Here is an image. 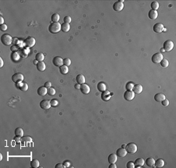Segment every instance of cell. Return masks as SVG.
<instances>
[{
	"mask_svg": "<svg viewBox=\"0 0 176 168\" xmlns=\"http://www.w3.org/2000/svg\"><path fill=\"white\" fill-rule=\"evenodd\" d=\"M61 30V24L59 22L51 23L49 27V31L51 34H56Z\"/></svg>",
	"mask_w": 176,
	"mask_h": 168,
	"instance_id": "6da1fadb",
	"label": "cell"
},
{
	"mask_svg": "<svg viewBox=\"0 0 176 168\" xmlns=\"http://www.w3.org/2000/svg\"><path fill=\"white\" fill-rule=\"evenodd\" d=\"M125 149H126L128 153L135 154L137 152L138 148H137L136 144H135L133 142H130L126 145V146H125Z\"/></svg>",
	"mask_w": 176,
	"mask_h": 168,
	"instance_id": "7a4b0ae2",
	"label": "cell"
},
{
	"mask_svg": "<svg viewBox=\"0 0 176 168\" xmlns=\"http://www.w3.org/2000/svg\"><path fill=\"white\" fill-rule=\"evenodd\" d=\"M1 42L4 45H9L13 42V38L8 34H3L1 36Z\"/></svg>",
	"mask_w": 176,
	"mask_h": 168,
	"instance_id": "3957f363",
	"label": "cell"
},
{
	"mask_svg": "<svg viewBox=\"0 0 176 168\" xmlns=\"http://www.w3.org/2000/svg\"><path fill=\"white\" fill-rule=\"evenodd\" d=\"M164 59V56H163V54L161 53V52H156V53H154L151 57V60L153 63H160L161 61Z\"/></svg>",
	"mask_w": 176,
	"mask_h": 168,
	"instance_id": "277c9868",
	"label": "cell"
},
{
	"mask_svg": "<svg viewBox=\"0 0 176 168\" xmlns=\"http://www.w3.org/2000/svg\"><path fill=\"white\" fill-rule=\"evenodd\" d=\"M174 42L171 41V40H167L164 42V45H163V49H164V51L166 52H170L174 48Z\"/></svg>",
	"mask_w": 176,
	"mask_h": 168,
	"instance_id": "5b68a950",
	"label": "cell"
},
{
	"mask_svg": "<svg viewBox=\"0 0 176 168\" xmlns=\"http://www.w3.org/2000/svg\"><path fill=\"white\" fill-rule=\"evenodd\" d=\"M24 75L20 73H17V74H14L12 76V81H13L14 83L17 84V83H20V82H22L24 81Z\"/></svg>",
	"mask_w": 176,
	"mask_h": 168,
	"instance_id": "8992f818",
	"label": "cell"
},
{
	"mask_svg": "<svg viewBox=\"0 0 176 168\" xmlns=\"http://www.w3.org/2000/svg\"><path fill=\"white\" fill-rule=\"evenodd\" d=\"M124 1L122 0V1H118V2H116L113 5V10L116 12H120L123 10L124 8Z\"/></svg>",
	"mask_w": 176,
	"mask_h": 168,
	"instance_id": "52a82bcc",
	"label": "cell"
},
{
	"mask_svg": "<svg viewBox=\"0 0 176 168\" xmlns=\"http://www.w3.org/2000/svg\"><path fill=\"white\" fill-rule=\"evenodd\" d=\"M24 43H25V47L27 48H31L35 45V39L32 37H28L26 39L24 40Z\"/></svg>",
	"mask_w": 176,
	"mask_h": 168,
	"instance_id": "ba28073f",
	"label": "cell"
},
{
	"mask_svg": "<svg viewBox=\"0 0 176 168\" xmlns=\"http://www.w3.org/2000/svg\"><path fill=\"white\" fill-rule=\"evenodd\" d=\"M135 93L133 91H127L124 93V99H126L127 101H131L133 100L135 98Z\"/></svg>",
	"mask_w": 176,
	"mask_h": 168,
	"instance_id": "9c48e42d",
	"label": "cell"
},
{
	"mask_svg": "<svg viewBox=\"0 0 176 168\" xmlns=\"http://www.w3.org/2000/svg\"><path fill=\"white\" fill-rule=\"evenodd\" d=\"M153 31H154L155 33H161V32L164 31V25H163L162 24L157 23V24H154V26H153Z\"/></svg>",
	"mask_w": 176,
	"mask_h": 168,
	"instance_id": "30bf717a",
	"label": "cell"
},
{
	"mask_svg": "<svg viewBox=\"0 0 176 168\" xmlns=\"http://www.w3.org/2000/svg\"><path fill=\"white\" fill-rule=\"evenodd\" d=\"M52 63L56 67H61L62 65H64V60L60 56H56L53 58L52 60Z\"/></svg>",
	"mask_w": 176,
	"mask_h": 168,
	"instance_id": "8fae6325",
	"label": "cell"
},
{
	"mask_svg": "<svg viewBox=\"0 0 176 168\" xmlns=\"http://www.w3.org/2000/svg\"><path fill=\"white\" fill-rule=\"evenodd\" d=\"M51 103H50V101L45 99V100H42L40 102V107L42 109V110H49L51 107Z\"/></svg>",
	"mask_w": 176,
	"mask_h": 168,
	"instance_id": "7c38bea8",
	"label": "cell"
},
{
	"mask_svg": "<svg viewBox=\"0 0 176 168\" xmlns=\"http://www.w3.org/2000/svg\"><path fill=\"white\" fill-rule=\"evenodd\" d=\"M19 53L20 55V57L22 58H26L27 57L28 54L30 53V49L27 48V47H24L20 49V52H19Z\"/></svg>",
	"mask_w": 176,
	"mask_h": 168,
	"instance_id": "4fadbf2b",
	"label": "cell"
},
{
	"mask_svg": "<svg viewBox=\"0 0 176 168\" xmlns=\"http://www.w3.org/2000/svg\"><path fill=\"white\" fill-rule=\"evenodd\" d=\"M111 95H112V93H111L109 91H106H106L102 92V94H101V99H103V101L107 102V101L110 100V99H111Z\"/></svg>",
	"mask_w": 176,
	"mask_h": 168,
	"instance_id": "5bb4252c",
	"label": "cell"
},
{
	"mask_svg": "<svg viewBox=\"0 0 176 168\" xmlns=\"http://www.w3.org/2000/svg\"><path fill=\"white\" fill-rule=\"evenodd\" d=\"M116 154H117V156L118 157H121V158H123L124 156H126V155L128 154V152L126 151V149H125V148H120V149H118L117 150V152H116Z\"/></svg>",
	"mask_w": 176,
	"mask_h": 168,
	"instance_id": "9a60e30c",
	"label": "cell"
},
{
	"mask_svg": "<svg viewBox=\"0 0 176 168\" xmlns=\"http://www.w3.org/2000/svg\"><path fill=\"white\" fill-rule=\"evenodd\" d=\"M80 90H81V92L83 93V94H89V93L90 92V88H89V86L87 85V84H82V85H81V87H80Z\"/></svg>",
	"mask_w": 176,
	"mask_h": 168,
	"instance_id": "2e32d148",
	"label": "cell"
},
{
	"mask_svg": "<svg viewBox=\"0 0 176 168\" xmlns=\"http://www.w3.org/2000/svg\"><path fill=\"white\" fill-rule=\"evenodd\" d=\"M47 92H48V88H46L45 86L39 87L37 90V93L40 96H45L47 94Z\"/></svg>",
	"mask_w": 176,
	"mask_h": 168,
	"instance_id": "e0dca14e",
	"label": "cell"
},
{
	"mask_svg": "<svg viewBox=\"0 0 176 168\" xmlns=\"http://www.w3.org/2000/svg\"><path fill=\"white\" fill-rule=\"evenodd\" d=\"M164 99H166V97H165V95L164 94V93L159 92L154 95V99H155L156 102H162Z\"/></svg>",
	"mask_w": 176,
	"mask_h": 168,
	"instance_id": "ac0fdd59",
	"label": "cell"
},
{
	"mask_svg": "<svg viewBox=\"0 0 176 168\" xmlns=\"http://www.w3.org/2000/svg\"><path fill=\"white\" fill-rule=\"evenodd\" d=\"M148 17H149L150 19H151V20H156V18H157V17H158V13H157V11L150 10L149 11Z\"/></svg>",
	"mask_w": 176,
	"mask_h": 168,
	"instance_id": "d6986e66",
	"label": "cell"
},
{
	"mask_svg": "<svg viewBox=\"0 0 176 168\" xmlns=\"http://www.w3.org/2000/svg\"><path fill=\"white\" fill-rule=\"evenodd\" d=\"M108 162L110 163H115L116 161L117 160V154L111 153L108 156Z\"/></svg>",
	"mask_w": 176,
	"mask_h": 168,
	"instance_id": "ffe728a7",
	"label": "cell"
},
{
	"mask_svg": "<svg viewBox=\"0 0 176 168\" xmlns=\"http://www.w3.org/2000/svg\"><path fill=\"white\" fill-rule=\"evenodd\" d=\"M17 87L18 88H20L21 91L23 92H26L28 90V85L27 83H22V82H20V83H17Z\"/></svg>",
	"mask_w": 176,
	"mask_h": 168,
	"instance_id": "44dd1931",
	"label": "cell"
},
{
	"mask_svg": "<svg viewBox=\"0 0 176 168\" xmlns=\"http://www.w3.org/2000/svg\"><path fill=\"white\" fill-rule=\"evenodd\" d=\"M36 67H37L38 70L40 71V72H42V71L46 70V63H44L43 61H42V62H39V63H37Z\"/></svg>",
	"mask_w": 176,
	"mask_h": 168,
	"instance_id": "7402d4cb",
	"label": "cell"
},
{
	"mask_svg": "<svg viewBox=\"0 0 176 168\" xmlns=\"http://www.w3.org/2000/svg\"><path fill=\"white\" fill-rule=\"evenodd\" d=\"M76 81L78 84H79V85H82V84H85V77L83 75V74H78L76 77Z\"/></svg>",
	"mask_w": 176,
	"mask_h": 168,
	"instance_id": "603a6c76",
	"label": "cell"
},
{
	"mask_svg": "<svg viewBox=\"0 0 176 168\" xmlns=\"http://www.w3.org/2000/svg\"><path fill=\"white\" fill-rule=\"evenodd\" d=\"M132 91L136 93V94H140L141 92H143V86L140 85V84H138V85H135L134 88L132 89Z\"/></svg>",
	"mask_w": 176,
	"mask_h": 168,
	"instance_id": "cb8c5ba5",
	"label": "cell"
},
{
	"mask_svg": "<svg viewBox=\"0 0 176 168\" xmlns=\"http://www.w3.org/2000/svg\"><path fill=\"white\" fill-rule=\"evenodd\" d=\"M135 166H136L137 167H143L144 163H145V160H143V158H137L136 161H135Z\"/></svg>",
	"mask_w": 176,
	"mask_h": 168,
	"instance_id": "d4e9b609",
	"label": "cell"
},
{
	"mask_svg": "<svg viewBox=\"0 0 176 168\" xmlns=\"http://www.w3.org/2000/svg\"><path fill=\"white\" fill-rule=\"evenodd\" d=\"M97 89L99 90V92H104L106 90V84L104 82H99L98 85H97Z\"/></svg>",
	"mask_w": 176,
	"mask_h": 168,
	"instance_id": "484cf974",
	"label": "cell"
},
{
	"mask_svg": "<svg viewBox=\"0 0 176 168\" xmlns=\"http://www.w3.org/2000/svg\"><path fill=\"white\" fill-rule=\"evenodd\" d=\"M154 165L156 167H159V168L163 167L164 166V160H162V159H158V160H155Z\"/></svg>",
	"mask_w": 176,
	"mask_h": 168,
	"instance_id": "4316f807",
	"label": "cell"
},
{
	"mask_svg": "<svg viewBox=\"0 0 176 168\" xmlns=\"http://www.w3.org/2000/svg\"><path fill=\"white\" fill-rule=\"evenodd\" d=\"M145 163L146 164V166H148L150 167H153L154 166V163H155V160L153 158H148V159H146V161H145Z\"/></svg>",
	"mask_w": 176,
	"mask_h": 168,
	"instance_id": "83f0119b",
	"label": "cell"
},
{
	"mask_svg": "<svg viewBox=\"0 0 176 168\" xmlns=\"http://www.w3.org/2000/svg\"><path fill=\"white\" fill-rule=\"evenodd\" d=\"M70 24H67V23H64L61 24V31L64 32H68L70 31Z\"/></svg>",
	"mask_w": 176,
	"mask_h": 168,
	"instance_id": "f1b7e54d",
	"label": "cell"
},
{
	"mask_svg": "<svg viewBox=\"0 0 176 168\" xmlns=\"http://www.w3.org/2000/svg\"><path fill=\"white\" fill-rule=\"evenodd\" d=\"M20 58V55L18 52H13L11 54V59L14 61H18Z\"/></svg>",
	"mask_w": 176,
	"mask_h": 168,
	"instance_id": "f546056e",
	"label": "cell"
},
{
	"mask_svg": "<svg viewBox=\"0 0 176 168\" xmlns=\"http://www.w3.org/2000/svg\"><path fill=\"white\" fill-rule=\"evenodd\" d=\"M15 135L17 136V137H22L24 136V130L21 128V127H17V128H16L15 130Z\"/></svg>",
	"mask_w": 176,
	"mask_h": 168,
	"instance_id": "4dcf8cb0",
	"label": "cell"
},
{
	"mask_svg": "<svg viewBox=\"0 0 176 168\" xmlns=\"http://www.w3.org/2000/svg\"><path fill=\"white\" fill-rule=\"evenodd\" d=\"M35 60L38 62L43 61L44 60H45V55H44L42 52H39V53H37L35 56Z\"/></svg>",
	"mask_w": 176,
	"mask_h": 168,
	"instance_id": "1f68e13d",
	"label": "cell"
},
{
	"mask_svg": "<svg viewBox=\"0 0 176 168\" xmlns=\"http://www.w3.org/2000/svg\"><path fill=\"white\" fill-rule=\"evenodd\" d=\"M69 71L68 67L65 66V65H62L61 67H59V72H60L62 74H67Z\"/></svg>",
	"mask_w": 176,
	"mask_h": 168,
	"instance_id": "d6a6232c",
	"label": "cell"
},
{
	"mask_svg": "<svg viewBox=\"0 0 176 168\" xmlns=\"http://www.w3.org/2000/svg\"><path fill=\"white\" fill-rule=\"evenodd\" d=\"M59 18L60 17H59V15L58 13H54V14L52 15L51 20H52V23H57V22H59Z\"/></svg>",
	"mask_w": 176,
	"mask_h": 168,
	"instance_id": "836d02e7",
	"label": "cell"
},
{
	"mask_svg": "<svg viewBox=\"0 0 176 168\" xmlns=\"http://www.w3.org/2000/svg\"><path fill=\"white\" fill-rule=\"evenodd\" d=\"M31 167L33 168H38L39 167V161L38 160H32L31 161Z\"/></svg>",
	"mask_w": 176,
	"mask_h": 168,
	"instance_id": "e575fe53",
	"label": "cell"
},
{
	"mask_svg": "<svg viewBox=\"0 0 176 168\" xmlns=\"http://www.w3.org/2000/svg\"><path fill=\"white\" fill-rule=\"evenodd\" d=\"M150 6H151V9L153 10H156V11H157V10L159 9V3H158V2H153L151 5H150Z\"/></svg>",
	"mask_w": 176,
	"mask_h": 168,
	"instance_id": "d590c367",
	"label": "cell"
},
{
	"mask_svg": "<svg viewBox=\"0 0 176 168\" xmlns=\"http://www.w3.org/2000/svg\"><path fill=\"white\" fill-rule=\"evenodd\" d=\"M161 66L162 67H164V68H166V67H168V65H169V62L168 60H167V59H163V60L161 61Z\"/></svg>",
	"mask_w": 176,
	"mask_h": 168,
	"instance_id": "8d00e7d4",
	"label": "cell"
},
{
	"mask_svg": "<svg viewBox=\"0 0 176 168\" xmlns=\"http://www.w3.org/2000/svg\"><path fill=\"white\" fill-rule=\"evenodd\" d=\"M134 83L133 82H128L126 84V86H125V88H126V90L128 91H132V89L134 88Z\"/></svg>",
	"mask_w": 176,
	"mask_h": 168,
	"instance_id": "74e56055",
	"label": "cell"
},
{
	"mask_svg": "<svg viewBox=\"0 0 176 168\" xmlns=\"http://www.w3.org/2000/svg\"><path fill=\"white\" fill-rule=\"evenodd\" d=\"M47 94H48L50 96H52V95H54L56 94V90L55 88H48V92H47Z\"/></svg>",
	"mask_w": 176,
	"mask_h": 168,
	"instance_id": "f35d334b",
	"label": "cell"
},
{
	"mask_svg": "<svg viewBox=\"0 0 176 168\" xmlns=\"http://www.w3.org/2000/svg\"><path fill=\"white\" fill-rule=\"evenodd\" d=\"M21 140L24 142H31L32 141V138H31L30 136H23Z\"/></svg>",
	"mask_w": 176,
	"mask_h": 168,
	"instance_id": "ab89813d",
	"label": "cell"
},
{
	"mask_svg": "<svg viewBox=\"0 0 176 168\" xmlns=\"http://www.w3.org/2000/svg\"><path fill=\"white\" fill-rule=\"evenodd\" d=\"M71 64V60H70L69 58H65L64 59V65H65V66H70V65Z\"/></svg>",
	"mask_w": 176,
	"mask_h": 168,
	"instance_id": "60d3db41",
	"label": "cell"
},
{
	"mask_svg": "<svg viewBox=\"0 0 176 168\" xmlns=\"http://www.w3.org/2000/svg\"><path fill=\"white\" fill-rule=\"evenodd\" d=\"M50 103H51L52 106H57L59 104V102L57 99H52V100L50 101Z\"/></svg>",
	"mask_w": 176,
	"mask_h": 168,
	"instance_id": "b9f144b4",
	"label": "cell"
},
{
	"mask_svg": "<svg viewBox=\"0 0 176 168\" xmlns=\"http://www.w3.org/2000/svg\"><path fill=\"white\" fill-rule=\"evenodd\" d=\"M126 167H127V168H134V167H136V166H135V163H133L132 161L128 162L127 164H126Z\"/></svg>",
	"mask_w": 176,
	"mask_h": 168,
	"instance_id": "7bdbcfd3",
	"label": "cell"
},
{
	"mask_svg": "<svg viewBox=\"0 0 176 168\" xmlns=\"http://www.w3.org/2000/svg\"><path fill=\"white\" fill-rule=\"evenodd\" d=\"M64 23H67V24H70L71 22V17H69V16H66L64 18Z\"/></svg>",
	"mask_w": 176,
	"mask_h": 168,
	"instance_id": "ee69618b",
	"label": "cell"
},
{
	"mask_svg": "<svg viewBox=\"0 0 176 168\" xmlns=\"http://www.w3.org/2000/svg\"><path fill=\"white\" fill-rule=\"evenodd\" d=\"M161 104L164 106H168L169 105V101H168V99H164V100H163L161 102Z\"/></svg>",
	"mask_w": 176,
	"mask_h": 168,
	"instance_id": "f6af8a7d",
	"label": "cell"
},
{
	"mask_svg": "<svg viewBox=\"0 0 176 168\" xmlns=\"http://www.w3.org/2000/svg\"><path fill=\"white\" fill-rule=\"evenodd\" d=\"M44 86H45L46 88H51V87H52V83L50 81H47V82H46L45 84H44Z\"/></svg>",
	"mask_w": 176,
	"mask_h": 168,
	"instance_id": "bcb514c9",
	"label": "cell"
},
{
	"mask_svg": "<svg viewBox=\"0 0 176 168\" xmlns=\"http://www.w3.org/2000/svg\"><path fill=\"white\" fill-rule=\"evenodd\" d=\"M10 49H11L12 52H17L18 49H19V47H18L17 45H13Z\"/></svg>",
	"mask_w": 176,
	"mask_h": 168,
	"instance_id": "7dc6e473",
	"label": "cell"
},
{
	"mask_svg": "<svg viewBox=\"0 0 176 168\" xmlns=\"http://www.w3.org/2000/svg\"><path fill=\"white\" fill-rule=\"evenodd\" d=\"M0 28H1V31H4L7 30V25L5 24H2L1 26H0Z\"/></svg>",
	"mask_w": 176,
	"mask_h": 168,
	"instance_id": "c3c4849f",
	"label": "cell"
},
{
	"mask_svg": "<svg viewBox=\"0 0 176 168\" xmlns=\"http://www.w3.org/2000/svg\"><path fill=\"white\" fill-rule=\"evenodd\" d=\"M63 164L64 165V167H69L71 166V163H70V162H69V161H67V160H65Z\"/></svg>",
	"mask_w": 176,
	"mask_h": 168,
	"instance_id": "681fc988",
	"label": "cell"
},
{
	"mask_svg": "<svg viewBox=\"0 0 176 168\" xmlns=\"http://www.w3.org/2000/svg\"><path fill=\"white\" fill-rule=\"evenodd\" d=\"M55 168H65V167L63 163H57L55 166Z\"/></svg>",
	"mask_w": 176,
	"mask_h": 168,
	"instance_id": "f907efd6",
	"label": "cell"
},
{
	"mask_svg": "<svg viewBox=\"0 0 176 168\" xmlns=\"http://www.w3.org/2000/svg\"><path fill=\"white\" fill-rule=\"evenodd\" d=\"M14 141H15L16 142L19 143V142H20V141H22V140L20 139V137H17V136H16L15 138H14Z\"/></svg>",
	"mask_w": 176,
	"mask_h": 168,
	"instance_id": "816d5d0a",
	"label": "cell"
},
{
	"mask_svg": "<svg viewBox=\"0 0 176 168\" xmlns=\"http://www.w3.org/2000/svg\"><path fill=\"white\" fill-rule=\"evenodd\" d=\"M3 64H4V62H3V60L2 57H0V67H3Z\"/></svg>",
	"mask_w": 176,
	"mask_h": 168,
	"instance_id": "f5cc1de1",
	"label": "cell"
},
{
	"mask_svg": "<svg viewBox=\"0 0 176 168\" xmlns=\"http://www.w3.org/2000/svg\"><path fill=\"white\" fill-rule=\"evenodd\" d=\"M109 168H117V166H116L115 163H111V165L109 166Z\"/></svg>",
	"mask_w": 176,
	"mask_h": 168,
	"instance_id": "db71d44e",
	"label": "cell"
},
{
	"mask_svg": "<svg viewBox=\"0 0 176 168\" xmlns=\"http://www.w3.org/2000/svg\"><path fill=\"white\" fill-rule=\"evenodd\" d=\"M4 24V19H3L2 17H0V24L2 25V24Z\"/></svg>",
	"mask_w": 176,
	"mask_h": 168,
	"instance_id": "11a10c76",
	"label": "cell"
},
{
	"mask_svg": "<svg viewBox=\"0 0 176 168\" xmlns=\"http://www.w3.org/2000/svg\"><path fill=\"white\" fill-rule=\"evenodd\" d=\"M80 87H81V85H79V84H76V85H74V88L76 89H80Z\"/></svg>",
	"mask_w": 176,
	"mask_h": 168,
	"instance_id": "9f6ffc18",
	"label": "cell"
},
{
	"mask_svg": "<svg viewBox=\"0 0 176 168\" xmlns=\"http://www.w3.org/2000/svg\"><path fill=\"white\" fill-rule=\"evenodd\" d=\"M0 160H2V153H0Z\"/></svg>",
	"mask_w": 176,
	"mask_h": 168,
	"instance_id": "6f0895ef",
	"label": "cell"
},
{
	"mask_svg": "<svg viewBox=\"0 0 176 168\" xmlns=\"http://www.w3.org/2000/svg\"><path fill=\"white\" fill-rule=\"evenodd\" d=\"M39 63V62H38V61H37L36 60L34 61V64H36V65H37V63Z\"/></svg>",
	"mask_w": 176,
	"mask_h": 168,
	"instance_id": "680465c9",
	"label": "cell"
},
{
	"mask_svg": "<svg viewBox=\"0 0 176 168\" xmlns=\"http://www.w3.org/2000/svg\"><path fill=\"white\" fill-rule=\"evenodd\" d=\"M125 146H126V145H122V148H125Z\"/></svg>",
	"mask_w": 176,
	"mask_h": 168,
	"instance_id": "91938a15",
	"label": "cell"
},
{
	"mask_svg": "<svg viewBox=\"0 0 176 168\" xmlns=\"http://www.w3.org/2000/svg\"><path fill=\"white\" fill-rule=\"evenodd\" d=\"M161 52H164V49H161Z\"/></svg>",
	"mask_w": 176,
	"mask_h": 168,
	"instance_id": "94428289",
	"label": "cell"
}]
</instances>
